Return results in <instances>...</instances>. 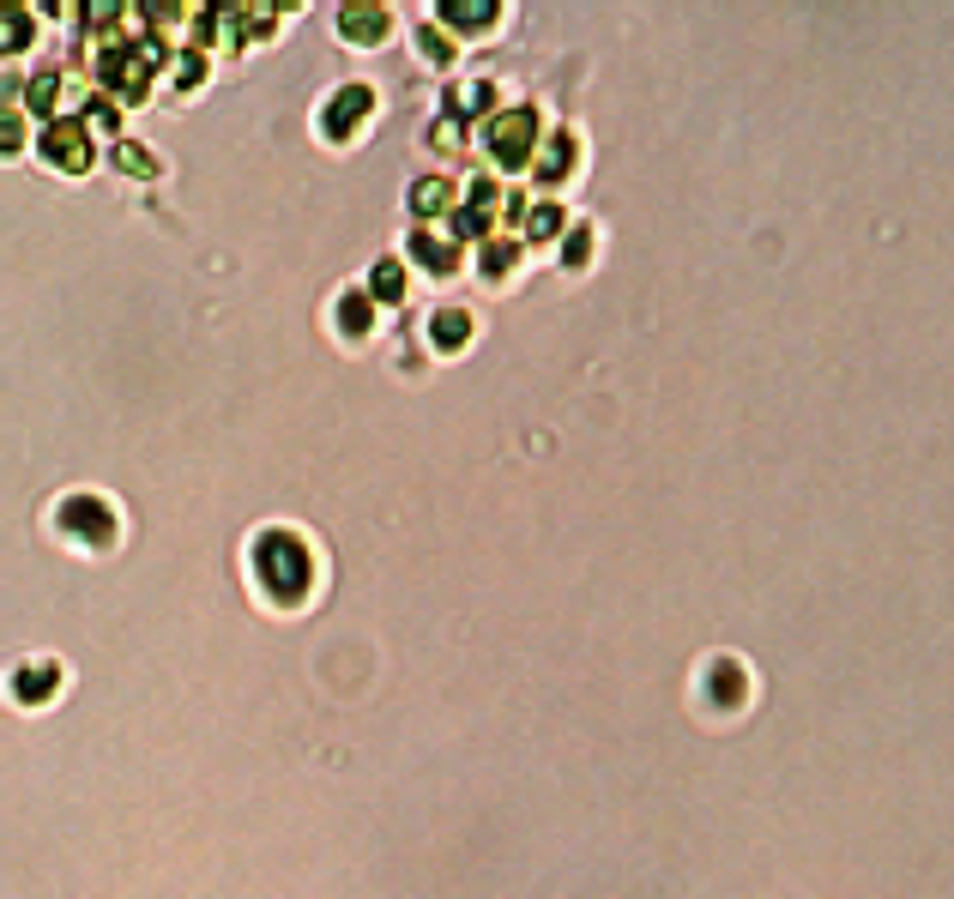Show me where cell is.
<instances>
[{"instance_id": "7", "label": "cell", "mask_w": 954, "mask_h": 899, "mask_svg": "<svg viewBox=\"0 0 954 899\" xmlns=\"http://www.w3.org/2000/svg\"><path fill=\"white\" fill-rule=\"evenodd\" d=\"M339 31H345V37L375 43V37L387 31V13H381V7H345V13H339Z\"/></svg>"}, {"instance_id": "6", "label": "cell", "mask_w": 954, "mask_h": 899, "mask_svg": "<svg viewBox=\"0 0 954 899\" xmlns=\"http://www.w3.org/2000/svg\"><path fill=\"white\" fill-rule=\"evenodd\" d=\"M55 688H61V670H55V664H37V670H19V676H13V694H19L25 706L49 700Z\"/></svg>"}, {"instance_id": "18", "label": "cell", "mask_w": 954, "mask_h": 899, "mask_svg": "<svg viewBox=\"0 0 954 899\" xmlns=\"http://www.w3.org/2000/svg\"><path fill=\"white\" fill-rule=\"evenodd\" d=\"M25 133H19V115H0V151H13Z\"/></svg>"}, {"instance_id": "15", "label": "cell", "mask_w": 954, "mask_h": 899, "mask_svg": "<svg viewBox=\"0 0 954 899\" xmlns=\"http://www.w3.org/2000/svg\"><path fill=\"white\" fill-rule=\"evenodd\" d=\"M441 19H447V25H490L496 7H441Z\"/></svg>"}, {"instance_id": "11", "label": "cell", "mask_w": 954, "mask_h": 899, "mask_svg": "<svg viewBox=\"0 0 954 899\" xmlns=\"http://www.w3.org/2000/svg\"><path fill=\"white\" fill-rule=\"evenodd\" d=\"M429 332H435V344H447V350H453V344H465L471 320H465L459 308H447V314H435V326H429Z\"/></svg>"}, {"instance_id": "12", "label": "cell", "mask_w": 954, "mask_h": 899, "mask_svg": "<svg viewBox=\"0 0 954 899\" xmlns=\"http://www.w3.org/2000/svg\"><path fill=\"white\" fill-rule=\"evenodd\" d=\"M55 103H61V79H55V73H37V79H31V109H37V115H55Z\"/></svg>"}, {"instance_id": "1", "label": "cell", "mask_w": 954, "mask_h": 899, "mask_svg": "<svg viewBox=\"0 0 954 899\" xmlns=\"http://www.w3.org/2000/svg\"><path fill=\"white\" fill-rule=\"evenodd\" d=\"M254 574H260V586H266L278 604H296V598L308 592V550H302V537H290V531H260Z\"/></svg>"}, {"instance_id": "5", "label": "cell", "mask_w": 954, "mask_h": 899, "mask_svg": "<svg viewBox=\"0 0 954 899\" xmlns=\"http://www.w3.org/2000/svg\"><path fill=\"white\" fill-rule=\"evenodd\" d=\"M369 103H375V91H369V85H345V91L327 103V115H321V133H327V139H345V133H351V127L369 115Z\"/></svg>"}, {"instance_id": "17", "label": "cell", "mask_w": 954, "mask_h": 899, "mask_svg": "<svg viewBox=\"0 0 954 899\" xmlns=\"http://www.w3.org/2000/svg\"><path fill=\"white\" fill-rule=\"evenodd\" d=\"M121 169H133V175H145V169H151V157H145L139 145H121Z\"/></svg>"}, {"instance_id": "16", "label": "cell", "mask_w": 954, "mask_h": 899, "mask_svg": "<svg viewBox=\"0 0 954 899\" xmlns=\"http://www.w3.org/2000/svg\"><path fill=\"white\" fill-rule=\"evenodd\" d=\"M399 290H405V278H399V266H393V260H387V266H375V296H381V302H393Z\"/></svg>"}, {"instance_id": "14", "label": "cell", "mask_w": 954, "mask_h": 899, "mask_svg": "<svg viewBox=\"0 0 954 899\" xmlns=\"http://www.w3.org/2000/svg\"><path fill=\"white\" fill-rule=\"evenodd\" d=\"M411 248H417V260H423V266H429V272H447V266H453V254H447V248H441V242H435V236H417V242H411Z\"/></svg>"}, {"instance_id": "10", "label": "cell", "mask_w": 954, "mask_h": 899, "mask_svg": "<svg viewBox=\"0 0 954 899\" xmlns=\"http://www.w3.org/2000/svg\"><path fill=\"white\" fill-rule=\"evenodd\" d=\"M447 200H453V188H447V182H417V188H411V206H417V218H435V212H447Z\"/></svg>"}, {"instance_id": "8", "label": "cell", "mask_w": 954, "mask_h": 899, "mask_svg": "<svg viewBox=\"0 0 954 899\" xmlns=\"http://www.w3.org/2000/svg\"><path fill=\"white\" fill-rule=\"evenodd\" d=\"M25 43H31L25 7H0V55H13V49H25Z\"/></svg>"}, {"instance_id": "9", "label": "cell", "mask_w": 954, "mask_h": 899, "mask_svg": "<svg viewBox=\"0 0 954 899\" xmlns=\"http://www.w3.org/2000/svg\"><path fill=\"white\" fill-rule=\"evenodd\" d=\"M151 67H157V61H139V55H127V49H121V55H109V67H103V73H109L115 85H127V91H139V79H145Z\"/></svg>"}, {"instance_id": "19", "label": "cell", "mask_w": 954, "mask_h": 899, "mask_svg": "<svg viewBox=\"0 0 954 899\" xmlns=\"http://www.w3.org/2000/svg\"><path fill=\"white\" fill-rule=\"evenodd\" d=\"M556 224H562V218H556V212H550V206H538V212H532V236H550V230H556Z\"/></svg>"}, {"instance_id": "4", "label": "cell", "mask_w": 954, "mask_h": 899, "mask_svg": "<svg viewBox=\"0 0 954 899\" xmlns=\"http://www.w3.org/2000/svg\"><path fill=\"white\" fill-rule=\"evenodd\" d=\"M43 157L79 175V169L91 163V139H85V127H79V121H55V127L43 133Z\"/></svg>"}, {"instance_id": "13", "label": "cell", "mask_w": 954, "mask_h": 899, "mask_svg": "<svg viewBox=\"0 0 954 899\" xmlns=\"http://www.w3.org/2000/svg\"><path fill=\"white\" fill-rule=\"evenodd\" d=\"M339 326L345 332H369V296H345L339 302Z\"/></svg>"}, {"instance_id": "2", "label": "cell", "mask_w": 954, "mask_h": 899, "mask_svg": "<svg viewBox=\"0 0 954 899\" xmlns=\"http://www.w3.org/2000/svg\"><path fill=\"white\" fill-rule=\"evenodd\" d=\"M61 531L85 537V544H109V537H115V513H109L97 495H73V501L61 507Z\"/></svg>"}, {"instance_id": "3", "label": "cell", "mask_w": 954, "mask_h": 899, "mask_svg": "<svg viewBox=\"0 0 954 899\" xmlns=\"http://www.w3.org/2000/svg\"><path fill=\"white\" fill-rule=\"evenodd\" d=\"M532 133H538V115H532V109H508V115L490 127V145H496V157H502V163H526Z\"/></svg>"}]
</instances>
